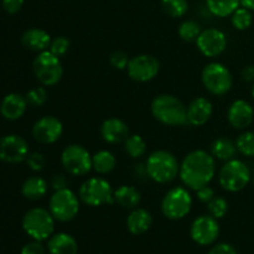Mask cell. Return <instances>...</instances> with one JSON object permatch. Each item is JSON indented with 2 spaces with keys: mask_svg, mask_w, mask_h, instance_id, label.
Returning a JSON list of instances; mask_svg holds the SVG:
<instances>
[{
  "mask_svg": "<svg viewBox=\"0 0 254 254\" xmlns=\"http://www.w3.org/2000/svg\"><path fill=\"white\" fill-rule=\"evenodd\" d=\"M25 98H26L27 104H30V106L41 107L46 103L49 96H47V91L44 87H35V88L30 89L27 92Z\"/></svg>",
  "mask_w": 254,
  "mask_h": 254,
  "instance_id": "e575fe53",
  "label": "cell"
},
{
  "mask_svg": "<svg viewBox=\"0 0 254 254\" xmlns=\"http://www.w3.org/2000/svg\"><path fill=\"white\" fill-rule=\"evenodd\" d=\"M201 27L193 20H185L184 22H181L180 26H179V36L181 37V40L186 42H196L198 35L201 34Z\"/></svg>",
  "mask_w": 254,
  "mask_h": 254,
  "instance_id": "1f68e13d",
  "label": "cell"
},
{
  "mask_svg": "<svg viewBox=\"0 0 254 254\" xmlns=\"http://www.w3.org/2000/svg\"><path fill=\"white\" fill-rule=\"evenodd\" d=\"M231 22H232L233 27L240 31H245V30L250 29L252 26L253 16L251 10L246 9V7H238L232 15H231Z\"/></svg>",
  "mask_w": 254,
  "mask_h": 254,
  "instance_id": "f546056e",
  "label": "cell"
},
{
  "mask_svg": "<svg viewBox=\"0 0 254 254\" xmlns=\"http://www.w3.org/2000/svg\"><path fill=\"white\" fill-rule=\"evenodd\" d=\"M61 163L64 170L73 176L87 175L89 171L93 170L91 153L79 144H71L64 149Z\"/></svg>",
  "mask_w": 254,
  "mask_h": 254,
  "instance_id": "8fae6325",
  "label": "cell"
},
{
  "mask_svg": "<svg viewBox=\"0 0 254 254\" xmlns=\"http://www.w3.org/2000/svg\"><path fill=\"white\" fill-rule=\"evenodd\" d=\"M198 51L206 57H217L227 47V37L221 30L210 27L201 31L196 40Z\"/></svg>",
  "mask_w": 254,
  "mask_h": 254,
  "instance_id": "5bb4252c",
  "label": "cell"
},
{
  "mask_svg": "<svg viewBox=\"0 0 254 254\" xmlns=\"http://www.w3.org/2000/svg\"><path fill=\"white\" fill-rule=\"evenodd\" d=\"M47 250L50 254H77L78 243L73 236L68 233H55L49 238Z\"/></svg>",
  "mask_w": 254,
  "mask_h": 254,
  "instance_id": "603a6c76",
  "label": "cell"
},
{
  "mask_svg": "<svg viewBox=\"0 0 254 254\" xmlns=\"http://www.w3.org/2000/svg\"><path fill=\"white\" fill-rule=\"evenodd\" d=\"M141 201L140 191L130 185H122L114 190V202L127 210H134Z\"/></svg>",
  "mask_w": 254,
  "mask_h": 254,
  "instance_id": "cb8c5ba5",
  "label": "cell"
},
{
  "mask_svg": "<svg viewBox=\"0 0 254 254\" xmlns=\"http://www.w3.org/2000/svg\"><path fill=\"white\" fill-rule=\"evenodd\" d=\"M29 155L26 140L16 134H10L0 138V160L5 163H21Z\"/></svg>",
  "mask_w": 254,
  "mask_h": 254,
  "instance_id": "9a60e30c",
  "label": "cell"
},
{
  "mask_svg": "<svg viewBox=\"0 0 254 254\" xmlns=\"http://www.w3.org/2000/svg\"><path fill=\"white\" fill-rule=\"evenodd\" d=\"M238 153L245 156H254V133L253 131H245L238 135L236 140Z\"/></svg>",
  "mask_w": 254,
  "mask_h": 254,
  "instance_id": "d6a6232c",
  "label": "cell"
},
{
  "mask_svg": "<svg viewBox=\"0 0 254 254\" xmlns=\"http://www.w3.org/2000/svg\"><path fill=\"white\" fill-rule=\"evenodd\" d=\"M192 207V196L188 188L175 186L170 189L161 201V212L173 221L181 220L190 213Z\"/></svg>",
  "mask_w": 254,
  "mask_h": 254,
  "instance_id": "52a82bcc",
  "label": "cell"
},
{
  "mask_svg": "<svg viewBox=\"0 0 254 254\" xmlns=\"http://www.w3.org/2000/svg\"><path fill=\"white\" fill-rule=\"evenodd\" d=\"M164 12L170 17H181L188 12V0H161Z\"/></svg>",
  "mask_w": 254,
  "mask_h": 254,
  "instance_id": "4dcf8cb0",
  "label": "cell"
},
{
  "mask_svg": "<svg viewBox=\"0 0 254 254\" xmlns=\"http://www.w3.org/2000/svg\"><path fill=\"white\" fill-rule=\"evenodd\" d=\"M149 179L158 184H169L180 173V163L168 150H156L148 156L145 163Z\"/></svg>",
  "mask_w": 254,
  "mask_h": 254,
  "instance_id": "3957f363",
  "label": "cell"
},
{
  "mask_svg": "<svg viewBox=\"0 0 254 254\" xmlns=\"http://www.w3.org/2000/svg\"><path fill=\"white\" fill-rule=\"evenodd\" d=\"M79 197L71 189H62L52 193L49 201V211L60 222H69L79 211Z\"/></svg>",
  "mask_w": 254,
  "mask_h": 254,
  "instance_id": "30bf717a",
  "label": "cell"
},
{
  "mask_svg": "<svg viewBox=\"0 0 254 254\" xmlns=\"http://www.w3.org/2000/svg\"><path fill=\"white\" fill-rule=\"evenodd\" d=\"M49 190V185L45 179L40 176H31L26 179L21 186V193L30 201H37L44 197Z\"/></svg>",
  "mask_w": 254,
  "mask_h": 254,
  "instance_id": "d4e9b609",
  "label": "cell"
},
{
  "mask_svg": "<svg viewBox=\"0 0 254 254\" xmlns=\"http://www.w3.org/2000/svg\"><path fill=\"white\" fill-rule=\"evenodd\" d=\"M207 210L208 215H211L212 217L217 218H223L228 212V202L226 198L223 197H213L210 202L207 203Z\"/></svg>",
  "mask_w": 254,
  "mask_h": 254,
  "instance_id": "836d02e7",
  "label": "cell"
},
{
  "mask_svg": "<svg viewBox=\"0 0 254 254\" xmlns=\"http://www.w3.org/2000/svg\"><path fill=\"white\" fill-rule=\"evenodd\" d=\"M151 114L161 124L181 127L188 124L186 106L175 96L159 94L151 102Z\"/></svg>",
  "mask_w": 254,
  "mask_h": 254,
  "instance_id": "7a4b0ae2",
  "label": "cell"
},
{
  "mask_svg": "<svg viewBox=\"0 0 254 254\" xmlns=\"http://www.w3.org/2000/svg\"><path fill=\"white\" fill-rule=\"evenodd\" d=\"M78 197L91 207L114 203V190L103 178H89L81 185Z\"/></svg>",
  "mask_w": 254,
  "mask_h": 254,
  "instance_id": "8992f818",
  "label": "cell"
},
{
  "mask_svg": "<svg viewBox=\"0 0 254 254\" xmlns=\"http://www.w3.org/2000/svg\"><path fill=\"white\" fill-rule=\"evenodd\" d=\"M207 254H238V252L230 243H217Z\"/></svg>",
  "mask_w": 254,
  "mask_h": 254,
  "instance_id": "60d3db41",
  "label": "cell"
},
{
  "mask_svg": "<svg viewBox=\"0 0 254 254\" xmlns=\"http://www.w3.org/2000/svg\"><path fill=\"white\" fill-rule=\"evenodd\" d=\"M254 118L253 107L245 99H237L227 111L228 123L235 129H246L251 126Z\"/></svg>",
  "mask_w": 254,
  "mask_h": 254,
  "instance_id": "e0dca14e",
  "label": "cell"
},
{
  "mask_svg": "<svg viewBox=\"0 0 254 254\" xmlns=\"http://www.w3.org/2000/svg\"><path fill=\"white\" fill-rule=\"evenodd\" d=\"M51 36L47 31L37 27L26 30L21 37V42L27 50L34 52H44L47 51L51 44Z\"/></svg>",
  "mask_w": 254,
  "mask_h": 254,
  "instance_id": "44dd1931",
  "label": "cell"
},
{
  "mask_svg": "<svg viewBox=\"0 0 254 254\" xmlns=\"http://www.w3.org/2000/svg\"><path fill=\"white\" fill-rule=\"evenodd\" d=\"M1 5L7 14H16L24 6V0H1Z\"/></svg>",
  "mask_w": 254,
  "mask_h": 254,
  "instance_id": "f35d334b",
  "label": "cell"
},
{
  "mask_svg": "<svg viewBox=\"0 0 254 254\" xmlns=\"http://www.w3.org/2000/svg\"><path fill=\"white\" fill-rule=\"evenodd\" d=\"M27 101L20 93H9L0 104V113L7 121H17L25 114Z\"/></svg>",
  "mask_w": 254,
  "mask_h": 254,
  "instance_id": "ffe728a7",
  "label": "cell"
},
{
  "mask_svg": "<svg viewBox=\"0 0 254 254\" xmlns=\"http://www.w3.org/2000/svg\"><path fill=\"white\" fill-rule=\"evenodd\" d=\"M237 146L231 139L221 136L213 140L211 144V154L215 159L222 161H228L231 159H235L236 153H237Z\"/></svg>",
  "mask_w": 254,
  "mask_h": 254,
  "instance_id": "484cf974",
  "label": "cell"
},
{
  "mask_svg": "<svg viewBox=\"0 0 254 254\" xmlns=\"http://www.w3.org/2000/svg\"><path fill=\"white\" fill-rule=\"evenodd\" d=\"M252 179L250 168L238 159L226 161L218 173V183L228 192L242 191Z\"/></svg>",
  "mask_w": 254,
  "mask_h": 254,
  "instance_id": "5b68a950",
  "label": "cell"
},
{
  "mask_svg": "<svg viewBox=\"0 0 254 254\" xmlns=\"http://www.w3.org/2000/svg\"><path fill=\"white\" fill-rule=\"evenodd\" d=\"M101 135L108 144H121L124 143L130 134L126 122L119 118H108L102 124Z\"/></svg>",
  "mask_w": 254,
  "mask_h": 254,
  "instance_id": "d6986e66",
  "label": "cell"
},
{
  "mask_svg": "<svg viewBox=\"0 0 254 254\" xmlns=\"http://www.w3.org/2000/svg\"><path fill=\"white\" fill-rule=\"evenodd\" d=\"M201 81L211 94L218 97L228 93L233 84L232 73L220 62H211L206 64L201 73Z\"/></svg>",
  "mask_w": 254,
  "mask_h": 254,
  "instance_id": "ba28073f",
  "label": "cell"
},
{
  "mask_svg": "<svg viewBox=\"0 0 254 254\" xmlns=\"http://www.w3.org/2000/svg\"><path fill=\"white\" fill-rule=\"evenodd\" d=\"M69 46H71V42H69V40L67 37L57 36L50 44L49 51H51L55 56L61 59V57H64L68 52Z\"/></svg>",
  "mask_w": 254,
  "mask_h": 254,
  "instance_id": "d590c367",
  "label": "cell"
},
{
  "mask_svg": "<svg viewBox=\"0 0 254 254\" xmlns=\"http://www.w3.org/2000/svg\"><path fill=\"white\" fill-rule=\"evenodd\" d=\"M129 61H130V59H129L128 54L124 51H121V50L112 52L111 56H109V62H111V64L116 69H119V71L127 69Z\"/></svg>",
  "mask_w": 254,
  "mask_h": 254,
  "instance_id": "8d00e7d4",
  "label": "cell"
},
{
  "mask_svg": "<svg viewBox=\"0 0 254 254\" xmlns=\"http://www.w3.org/2000/svg\"><path fill=\"white\" fill-rule=\"evenodd\" d=\"M124 149L130 158L139 159L146 153V143L143 136L133 134V135H129L124 141Z\"/></svg>",
  "mask_w": 254,
  "mask_h": 254,
  "instance_id": "f1b7e54d",
  "label": "cell"
},
{
  "mask_svg": "<svg viewBox=\"0 0 254 254\" xmlns=\"http://www.w3.org/2000/svg\"><path fill=\"white\" fill-rule=\"evenodd\" d=\"M25 161H26L30 170L41 171L45 168V164H46V158L41 153H29Z\"/></svg>",
  "mask_w": 254,
  "mask_h": 254,
  "instance_id": "74e56055",
  "label": "cell"
},
{
  "mask_svg": "<svg viewBox=\"0 0 254 254\" xmlns=\"http://www.w3.org/2000/svg\"><path fill=\"white\" fill-rule=\"evenodd\" d=\"M240 5V0H206L208 11L217 17L231 16Z\"/></svg>",
  "mask_w": 254,
  "mask_h": 254,
  "instance_id": "4316f807",
  "label": "cell"
},
{
  "mask_svg": "<svg viewBox=\"0 0 254 254\" xmlns=\"http://www.w3.org/2000/svg\"><path fill=\"white\" fill-rule=\"evenodd\" d=\"M21 254H45V248L39 241L29 242L22 247Z\"/></svg>",
  "mask_w": 254,
  "mask_h": 254,
  "instance_id": "b9f144b4",
  "label": "cell"
},
{
  "mask_svg": "<svg viewBox=\"0 0 254 254\" xmlns=\"http://www.w3.org/2000/svg\"><path fill=\"white\" fill-rule=\"evenodd\" d=\"M32 69L37 81L42 86L51 87L59 83L64 76V67L60 57L55 56L51 51L40 52L34 60Z\"/></svg>",
  "mask_w": 254,
  "mask_h": 254,
  "instance_id": "9c48e42d",
  "label": "cell"
},
{
  "mask_svg": "<svg viewBox=\"0 0 254 254\" xmlns=\"http://www.w3.org/2000/svg\"><path fill=\"white\" fill-rule=\"evenodd\" d=\"M242 78L247 82L254 81V66L253 64L246 66L245 68L242 69Z\"/></svg>",
  "mask_w": 254,
  "mask_h": 254,
  "instance_id": "f6af8a7d",
  "label": "cell"
},
{
  "mask_svg": "<svg viewBox=\"0 0 254 254\" xmlns=\"http://www.w3.org/2000/svg\"><path fill=\"white\" fill-rule=\"evenodd\" d=\"M153 225L151 213L145 208H134L127 218V228L134 236H140L148 232Z\"/></svg>",
  "mask_w": 254,
  "mask_h": 254,
  "instance_id": "7402d4cb",
  "label": "cell"
},
{
  "mask_svg": "<svg viewBox=\"0 0 254 254\" xmlns=\"http://www.w3.org/2000/svg\"><path fill=\"white\" fill-rule=\"evenodd\" d=\"M68 185V181H67L66 176L62 175V174H56V175L52 176L51 179V188L55 191L62 190V189H67Z\"/></svg>",
  "mask_w": 254,
  "mask_h": 254,
  "instance_id": "7bdbcfd3",
  "label": "cell"
},
{
  "mask_svg": "<svg viewBox=\"0 0 254 254\" xmlns=\"http://www.w3.org/2000/svg\"><path fill=\"white\" fill-rule=\"evenodd\" d=\"M251 93H252V97H253V99H254V84H253V87H252V91H251Z\"/></svg>",
  "mask_w": 254,
  "mask_h": 254,
  "instance_id": "7dc6e473",
  "label": "cell"
},
{
  "mask_svg": "<svg viewBox=\"0 0 254 254\" xmlns=\"http://www.w3.org/2000/svg\"><path fill=\"white\" fill-rule=\"evenodd\" d=\"M92 163H93V170L101 175H104L114 170L117 165V159L114 154L109 150H101L92 156Z\"/></svg>",
  "mask_w": 254,
  "mask_h": 254,
  "instance_id": "83f0119b",
  "label": "cell"
},
{
  "mask_svg": "<svg viewBox=\"0 0 254 254\" xmlns=\"http://www.w3.org/2000/svg\"><path fill=\"white\" fill-rule=\"evenodd\" d=\"M216 161L212 154L205 150H193L180 164V176L184 185L191 190H198L208 185L215 178Z\"/></svg>",
  "mask_w": 254,
  "mask_h": 254,
  "instance_id": "6da1fadb",
  "label": "cell"
},
{
  "mask_svg": "<svg viewBox=\"0 0 254 254\" xmlns=\"http://www.w3.org/2000/svg\"><path fill=\"white\" fill-rule=\"evenodd\" d=\"M64 133L61 121L54 116H45L35 122L32 127V135L35 140L41 144H54Z\"/></svg>",
  "mask_w": 254,
  "mask_h": 254,
  "instance_id": "2e32d148",
  "label": "cell"
},
{
  "mask_svg": "<svg viewBox=\"0 0 254 254\" xmlns=\"http://www.w3.org/2000/svg\"><path fill=\"white\" fill-rule=\"evenodd\" d=\"M55 218L49 210L34 207L22 217V228L25 233L34 241H46L54 235Z\"/></svg>",
  "mask_w": 254,
  "mask_h": 254,
  "instance_id": "277c9868",
  "label": "cell"
},
{
  "mask_svg": "<svg viewBox=\"0 0 254 254\" xmlns=\"http://www.w3.org/2000/svg\"><path fill=\"white\" fill-rule=\"evenodd\" d=\"M191 238L200 246H210L220 236V223L211 215H202L195 218L190 228Z\"/></svg>",
  "mask_w": 254,
  "mask_h": 254,
  "instance_id": "4fadbf2b",
  "label": "cell"
},
{
  "mask_svg": "<svg viewBox=\"0 0 254 254\" xmlns=\"http://www.w3.org/2000/svg\"><path fill=\"white\" fill-rule=\"evenodd\" d=\"M240 1L243 7L251 10V11H254V0H240Z\"/></svg>",
  "mask_w": 254,
  "mask_h": 254,
  "instance_id": "bcb514c9",
  "label": "cell"
},
{
  "mask_svg": "<svg viewBox=\"0 0 254 254\" xmlns=\"http://www.w3.org/2000/svg\"><path fill=\"white\" fill-rule=\"evenodd\" d=\"M253 185H254V174H253Z\"/></svg>",
  "mask_w": 254,
  "mask_h": 254,
  "instance_id": "c3c4849f",
  "label": "cell"
},
{
  "mask_svg": "<svg viewBox=\"0 0 254 254\" xmlns=\"http://www.w3.org/2000/svg\"><path fill=\"white\" fill-rule=\"evenodd\" d=\"M186 109H188V124L193 127L205 126L213 113L212 103L205 97H197L191 101Z\"/></svg>",
  "mask_w": 254,
  "mask_h": 254,
  "instance_id": "ac0fdd59",
  "label": "cell"
},
{
  "mask_svg": "<svg viewBox=\"0 0 254 254\" xmlns=\"http://www.w3.org/2000/svg\"><path fill=\"white\" fill-rule=\"evenodd\" d=\"M196 196H197L198 201L202 203H208L213 197H215V190L211 186L206 185L203 188L196 190Z\"/></svg>",
  "mask_w": 254,
  "mask_h": 254,
  "instance_id": "ab89813d",
  "label": "cell"
},
{
  "mask_svg": "<svg viewBox=\"0 0 254 254\" xmlns=\"http://www.w3.org/2000/svg\"><path fill=\"white\" fill-rule=\"evenodd\" d=\"M160 71V62L153 55L143 54L131 57L127 72L133 81L145 83L158 76Z\"/></svg>",
  "mask_w": 254,
  "mask_h": 254,
  "instance_id": "7c38bea8",
  "label": "cell"
},
{
  "mask_svg": "<svg viewBox=\"0 0 254 254\" xmlns=\"http://www.w3.org/2000/svg\"><path fill=\"white\" fill-rule=\"evenodd\" d=\"M134 175H135V178L139 179V180L149 179L148 170H146V165H145V164H143V163L136 164L135 168H134Z\"/></svg>",
  "mask_w": 254,
  "mask_h": 254,
  "instance_id": "ee69618b",
  "label": "cell"
}]
</instances>
